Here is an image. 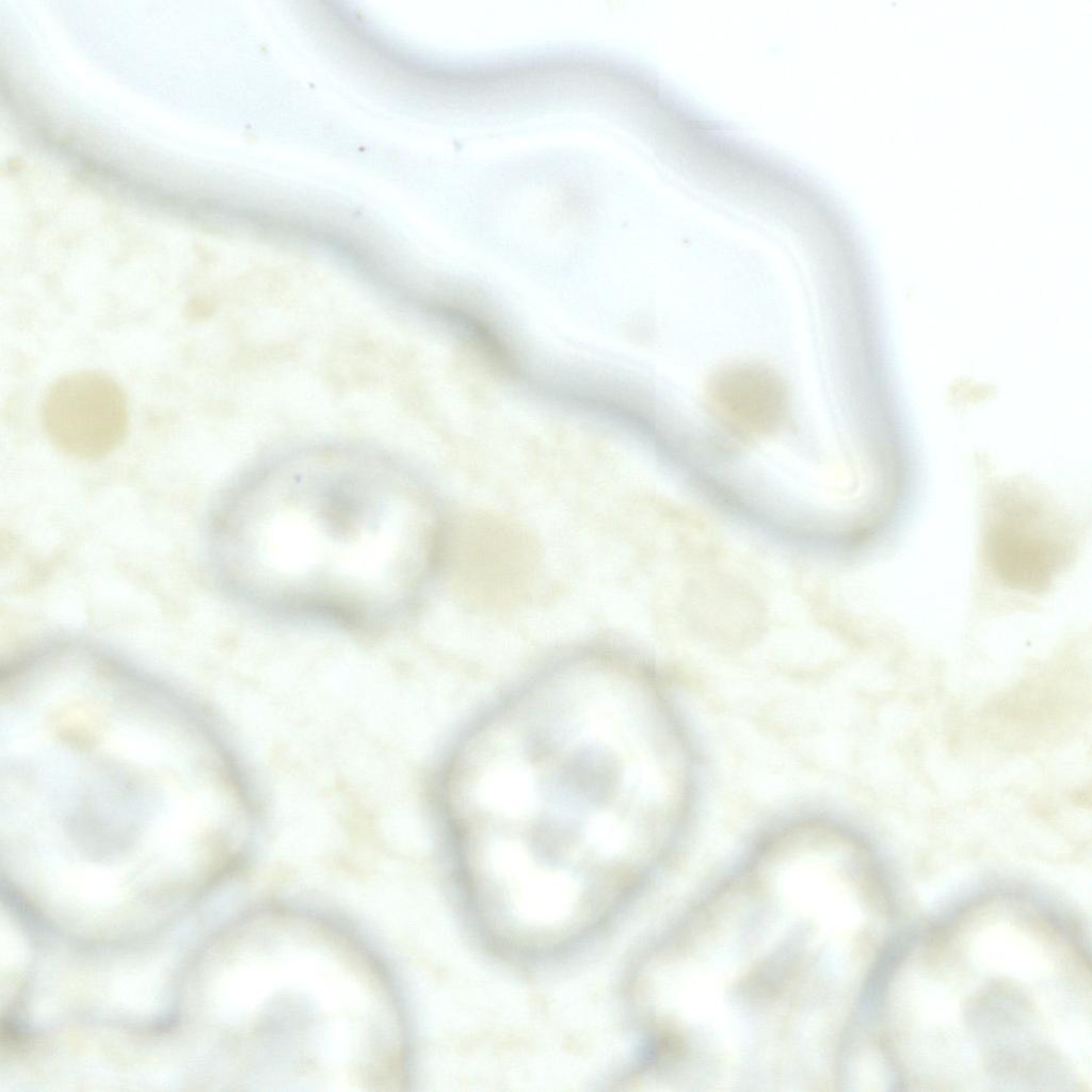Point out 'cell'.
<instances>
[{
    "mask_svg": "<svg viewBox=\"0 0 1092 1092\" xmlns=\"http://www.w3.org/2000/svg\"><path fill=\"white\" fill-rule=\"evenodd\" d=\"M128 417L122 387L93 370L60 376L41 404L42 423L51 443L80 459L100 457L116 448L126 435Z\"/></svg>",
    "mask_w": 1092,
    "mask_h": 1092,
    "instance_id": "cell-2",
    "label": "cell"
},
{
    "mask_svg": "<svg viewBox=\"0 0 1092 1092\" xmlns=\"http://www.w3.org/2000/svg\"><path fill=\"white\" fill-rule=\"evenodd\" d=\"M466 531L465 573L473 600L497 606L519 597L537 562L529 537L520 528L491 516L473 517Z\"/></svg>",
    "mask_w": 1092,
    "mask_h": 1092,
    "instance_id": "cell-3",
    "label": "cell"
},
{
    "mask_svg": "<svg viewBox=\"0 0 1092 1092\" xmlns=\"http://www.w3.org/2000/svg\"><path fill=\"white\" fill-rule=\"evenodd\" d=\"M213 546L226 583L262 610L379 625L410 611L438 532L410 471L331 454L246 477L219 512Z\"/></svg>",
    "mask_w": 1092,
    "mask_h": 1092,
    "instance_id": "cell-1",
    "label": "cell"
},
{
    "mask_svg": "<svg viewBox=\"0 0 1092 1092\" xmlns=\"http://www.w3.org/2000/svg\"><path fill=\"white\" fill-rule=\"evenodd\" d=\"M710 403L728 422L765 430L782 420L788 394L782 380L761 366L741 365L717 374L709 387Z\"/></svg>",
    "mask_w": 1092,
    "mask_h": 1092,
    "instance_id": "cell-5",
    "label": "cell"
},
{
    "mask_svg": "<svg viewBox=\"0 0 1092 1092\" xmlns=\"http://www.w3.org/2000/svg\"><path fill=\"white\" fill-rule=\"evenodd\" d=\"M1032 510L1002 512L992 528L994 564L1005 580L1024 589H1041L1050 579L1059 556L1046 524Z\"/></svg>",
    "mask_w": 1092,
    "mask_h": 1092,
    "instance_id": "cell-4",
    "label": "cell"
}]
</instances>
